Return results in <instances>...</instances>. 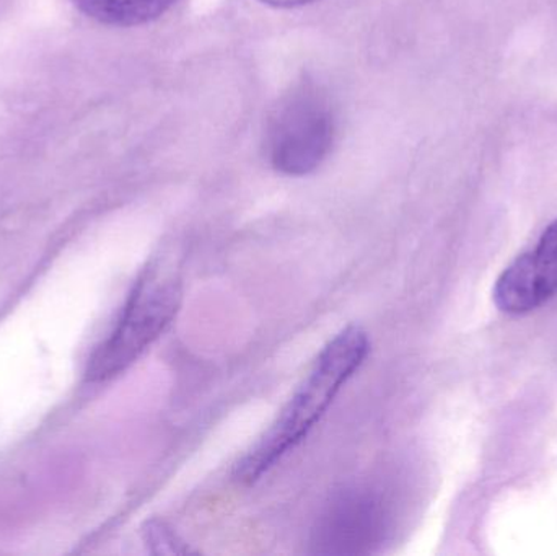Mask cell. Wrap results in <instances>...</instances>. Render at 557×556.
Wrapping results in <instances>:
<instances>
[{
  "label": "cell",
  "instance_id": "cell-5",
  "mask_svg": "<svg viewBox=\"0 0 557 556\" xmlns=\"http://www.w3.org/2000/svg\"><path fill=\"white\" fill-rule=\"evenodd\" d=\"M494 302L509 316L545 306L557 294V221L549 224L532 250L512 261L497 277Z\"/></svg>",
  "mask_w": 557,
  "mask_h": 556
},
{
  "label": "cell",
  "instance_id": "cell-2",
  "mask_svg": "<svg viewBox=\"0 0 557 556\" xmlns=\"http://www.w3.org/2000/svg\"><path fill=\"white\" fill-rule=\"evenodd\" d=\"M182 297V276L175 255L150 264L137 281L113 332L91 356L88 381H110L133 366L173 322Z\"/></svg>",
  "mask_w": 557,
  "mask_h": 556
},
{
  "label": "cell",
  "instance_id": "cell-8",
  "mask_svg": "<svg viewBox=\"0 0 557 556\" xmlns=\"http://www.w3.org/2000/svg\"><path fill=\"white\" fill-rule=\"evenodd\" d=\"M261 2L277 7V9H295V7L307 5V3L314 2V0H261Z\"/></svg>",
  "mask_w": 557,
  "mask_h": 556
},
{
  "label": "cell",
  "instance_id": "cell-3",
  "mask_svg": "<svg viewBox=\"0 0 557 556\" xmlns=\"http://www.w3.org/2000/svg\"><path fill=\"white\" fill-rule=\"evenodd\" d=\"M334 140L330 101L318 88L300 85L274 110L268 124L267 153L285 175L300 176L321 165Z\"/></svg>",
  "mask_w": 557,
  "mask_h": 556
},
{
  "label": "cell",
  "instance_id": "cell-4",
  "mask_svg": "<svg viewBox=\"0 0 557 556\" xmlns=\"http://www.w3.org/2000/svg\"><path fill=\"white\" fill-rule=\"evenodd\" d=\"M386 512L376 496L349 492L337 496L321 516L313 547L321 555H366L385 538Z\"/></svg>",
  "mask_w": 557,
  "mask_h": 556
},
{
  "label": "cell",
  "instance_id": "cell-1",
  "mask_svg": "<svg viewBox=\"0 0 557 556\" xmlns=\"http://www.w3.org/2000/svg\"><path fill=\"white\" fill-rule=\"evenodd\" d=\"M369 349V336L359 326H347L334 336L277 420L238 462L235 479L251 485L295 449L317 427L341 388L359 371Z\"/></svg>",
  "mask_w": 557,
  "mask_h": 556
},
{
  "label": "cell",
  "instance_id": "cell-6",
  "mask_svg": "<svg viewBox=\"0 0 557 556\" xmlns=\"http://www.w3.org/2000/svg\"><path fill=\"white\" fill-rule=\"evenodd\" d=\"M81 12L103 25L137 26L160 18L178 0H72Z\"/></svg>",
  "mask_w": 557,
  "mask_h": 556
},
{
  "label": "cell",
  "instance_id": "cell-7",
  "mask_svg": "<svg viewBox=\"0 0 557 556\" xmlns=\"http://www.w3.org/2000/svg\"><path fill=\"white\" fill-rule=\"evenodd\" d=\"M146 541L147 545L152 547L153 554L180 555L189 552L180 541L178 535L162 522H150L147 526Z\"/></svg>",
  "mask_w": 557,
  "mask_h": 556
}]
</instances>
